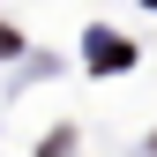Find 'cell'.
Wrapping results in <instances>:
<instances>
[{
	"mask_svg": "<svg viewBox=\"0 0 157 157\" xmlns=\"http://www.w3.org/2000/svg\"><path fill=\"white\" fill-rule=\"evenodd\" d=\"M82 52L97 60V75H120V67H127V37H112V30H90Z\"/></svg>",
	"mask_w": 157,
	"mask_h": 157,
	"instance_id": "obj_1",
	"label": "cell"
},
{
	"mask_svg": "<svg viewBox=\"0 0 157 157\" xmlns=\"http://www.w3.org/2000/svg\"><path fill=\"white\" fill-rule=\"evenodd\" d=\"M150 8H157V0H150Z\"/></svg>",
	"mask_w": 157,
	"mask_h": 157,
	"instance_id": "obj_2",
	"label": "cell"
}]
</instances>
